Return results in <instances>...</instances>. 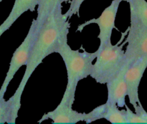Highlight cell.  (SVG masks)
Here are the masks:
<instances>
[{
  "label": "cell",
  "instance_id": "5",
  "mask_svg": "<svg viewBox=\"0 0 147 124\" xmlns=\"http://www.w3.org/2000/svg\"><path fill=\"white\" fill-rule=\"evenodd\" d=\"M119 5H120L119 1H118L117 0H113L111 4L103 10L98 18L93 19L86 22L78 27L77 31H80V32L83 31L85 27L90 24H97L98 25L100 30L98 35L100 45L97 50L98 52L102 50V49L108 43L111 42L112 31L115 28V21H116Z\"/></svg>",
  "mask_w": 147,
  "mask_h": 124
},
{
  "label": "cell",
  "instance_id": "13",
  "mask_svg": "<svg viewBox=\"0 0 147 124\" xmlns=\"http://www.w3.org/2000/svg\"><path fill=\"white\" fill-rule=\"evenodd\" d=\"M68 1L69 0H38L37 16L34 20L36 23V31L37 33L50 14L58 6L62 5L63 3Z\"/></svg>",
  "mask_w": 147,
  "mask_h": 124
},
{
  "label": "cell",
  "instance_id": "2",
  "mask_svg": "<svg viewBox=\"0 0 147 124\" xmlns=\"http://www.w3.org/2000/svg\"><path fill=\"white\" fill-rule=\"evenodd\" d=\"M64 61L67 70V84L65 91L76 94V88L79 81L89 76L91 73L93 61L98 52L88 53L75 50L67 44V37L60 42L55 50Z\"/></svg>",
  "mask_w": 147,
  "mask_h": 124
},
{
  "label": "cell",
  "instance_id": "14",
  "mask_svg": "<svg viewBox=\"0 0 147 124\" xmlns=\"http://www.w3.org/2000/svg\"><path fill=\"white\" fill-rule=\"evenodd\" d=\"M106 111L104 119L111 123H127L126 110H120L116 104L106 102Z\"/></svg>",
  "mask_w": 147,
  "mask_h": 124
},
{
  "label": "cell",
  "instance_id": "18",
  "mask_svg": "<svg viewBox=\"0 0 147 124\" xmlns=\"http://www.w3.org/2000/svg\"><path fill=\"white\" fill-rule=\"evenodd\" d=\"M135 113L137 114V116L142 119L144 123H147V112L145 111L142 106L141 102L138 103L136 107H134Z\"/></svg>",
  "mask_w": 147,
  "mask_h": 124
},
{
  "label": "cell",
  "instance_id": "19",
  "mask_svg": "<svg viewBox=\"0 0 147 124\" xmlns=\"http://www.w3.org/2000/svg\"><path fill=\"white\" fill-rule=\"evenodd\" d=\"M118 1H119V2H121V1H126V2H128V3H129L131 1V0H117Z\"/></svg>",
  "mask_w": 147,
  "mask_h": 124
},
{
  "label": "cell",
  "instance_id": "15",
  "mask_svg": "<svg viewBox=\"0 0 147 124\" xmlns=\"http://www.w3.org/2000/svg\"><path fill=\"white\" fill-rule=\"evenodd\" d=\"M106 111V103L98 106L88 113H85L84 121L86 123H91L99 119H104L105 113Z\"/></svg>",
  "mask_w": 147,
  "mask_h": 124
},
{
  "label": "cell",
  "instance_id": "3",
  "mask_svg": "<svg viewBox=\"0 0 147 124\" xmlns=\"http://www.w3.org/2000/svg\"><path fill=\"white\" fill-rule=\"evenodd\" d=\"M126 64V57L122 45H113L110 42L98 52L90 75L98 83L106 84L119 75Z\"/></svg>",
  "mask_w": 147,
  "mask_h": 124
},
{
  "label": "cell",
  "instance_id": "8",
  "mask_svg": "<svg viewBox=\"0 0 147 124\" xmlns=\"http://www.w3.org/2000/svg\"><path fill=\"white\" fill-rule=\"evenodd\" d=\"M125 55L126 63L129 65L138 59L147 55V27L129 30Z\"/></svg>",
  "mask_w": 147,
  "mask_h": 124
},
{
  "label": "cell",
  "instance_id": "4",
  "mask_svg": "<svg viewBox=\"0 0 147 124\" xmlns=\"http://www.w3.org/2000/svg\"><path fill=\"white\" fill-rule=\"evenodd\" d=\"M37 35V32L36 31V23L35 21L33 20L24 41L17 47L13 54L11 61H10L8 72L0 89V97H4L9 84L19 70V69L23 65H26L27 64L32 48Z\"/></svg>",
  "mask_w": 147,
  "mask_h": 124
},
{
  "label": "cell",
  "instance_id": "9",
  "mask_svg": "<svg viewBox=\"0 0 147 124\" xmlns=\"http://www.w3.org/2000/svg\"><path fill=\"white\" fill-rule=\"evenodd\" d=\"M130 65L126 63V65L121 70L116 78L106 83L108 89L107 103L116 104L122 108L126 106V97L127 96V86L125 80V73Z\"/></svg>",
  "mask_w": 147,
  "mask_h": 124
},
{
  "label": "cell",
  "instance_id": "16",
  "mask_svg": "<svg viewBox=\"0 0 147 124\" xmlns=\"http://www.w3.org/2000/svg\"><path fill=\"white\" fill-rule=\"evenodd\" d=\"M84 1H86V0H71L70 7H69L68 10L65 13V15L69 19L75 14H77L78 16H79L78 14L79 11H80V8Z\"/></svg>",
  "mask_w": 147,
  "mask_h": 124
},
{
  "label": "cell",
  "instance_id": "20",
  "mask_svg": "<svg viewBox=\"0 0 147 124\" xmlns=\"http://www.w3.org/2000/svg\"><path fill=\"white\" fill-rule=\"evenodd\" d=\"M1 1H2V0H0V3H1Z\"/></svg>",
  "mask_w": 147,
  "mask_h": 124
},
{
  "label": "cell",
  "instance_id": "7",
  "mask_svg": "<svg viewBox=\"0 0 147 124\" xmlns=\"http://www.w3.org/2000/svg\"><path fill=\"white\" fill-rule=\"evenodd\" d=\"M147 68V55L144 56L132 63L125 73V80L127 86V96L131 104L136 107L140 102L139 88L141 80Z\"/></svg>",
  "mask_w": 147,
  "mask_h": 124
},
{
  "label": "cell",
  "instance_id": "6",
  "mask_svg": "<svg viewBox=\"0 0 147 124\" xmlns=\"http://www.w3.org/2000/svg\"><path fill=\"white\" fill-rule=\"evenodd\" d=\"M74 101V97L64 93L57 107L45 114L38 123L47 119H51L53 123H77L84 121L85 113H79L72 108Z\"/></svg>",
  "mask_w": 147,
  "mask_h": 124
},
{
  "label": "cell",
  "instance_id": "11",
  "mask_svg": "<svg viewBox=\"0 0 147 124\" xmlns=\"http://www.w3.org/2000/svg\"><path fill=\"white\" fill-rule=\"evenodd\" d=\"M130 7L129 30H139L147 27V1L146 0H131Z\"/></svg>",
  "mask_w": 147,
  "mask_h": 124
},
{
  "label": "cell",
  "instance_id": "17",
  "mask_svg": "<svg viewBox=\"0 0 147 124\" xmlns=\"http://www.w3.org/2000/svg\"><path fill=\"white\" fill-rule=\"evenodd\" d=\"M125 107H126L127 123H144L143 121L137 116V114L132 112L131 110L126 105L125 106Z\"/></svg>",
  "mask_w": 147,
  "mask_h": 124
},
{
  "label": "cell",
  "instance_id": "12",
  "mask_svg": "<svg viewBox=\"0 0 147 124\" xmlns=\"http://www.w3.org/2000/svg\"><path fill=\"white\" fill-rule=\"evenodd\" d=\"M21 107V100L11 96L8 100L0 97V123H15Z\"/></svg>",
  "mask_w": 147,
  "mask_h": 124
},
{
  "label": "cell",
  "instance_id": "1",
  "mask_svg": "<svg viewBox=\"0 0 147 124\" xmlns=\"http://www.w3.org/2000/svg\"><path fill=\"white\" fill-rule=\"evenodd\" d=\"M70 27L69 18L62 12V5L58 6L46 19L37 33L24 74L13 95L14 97L21 100L24 88L32 74L45 57L55 53L60 42L67 37Z\"/></svg>",
  "mask_w": 147,
  "mask_h": 124
},
{
  "label": "cell",
  "instance_id": "10",
  "mask_svg": "<svg viewBox=\"0 0 147 124\" xmlns=\"http://www.w3.org/2000/svg\"><path fill=\"white\" fill-rule=\"evenodd\" d=\"M37 4L38 0H15L9 16L0 25V37L11 27L22 14L27 11H34Z\"/></svg>",
  "mask_w": 147,
  "mask_h": 124
}]
</instances>
